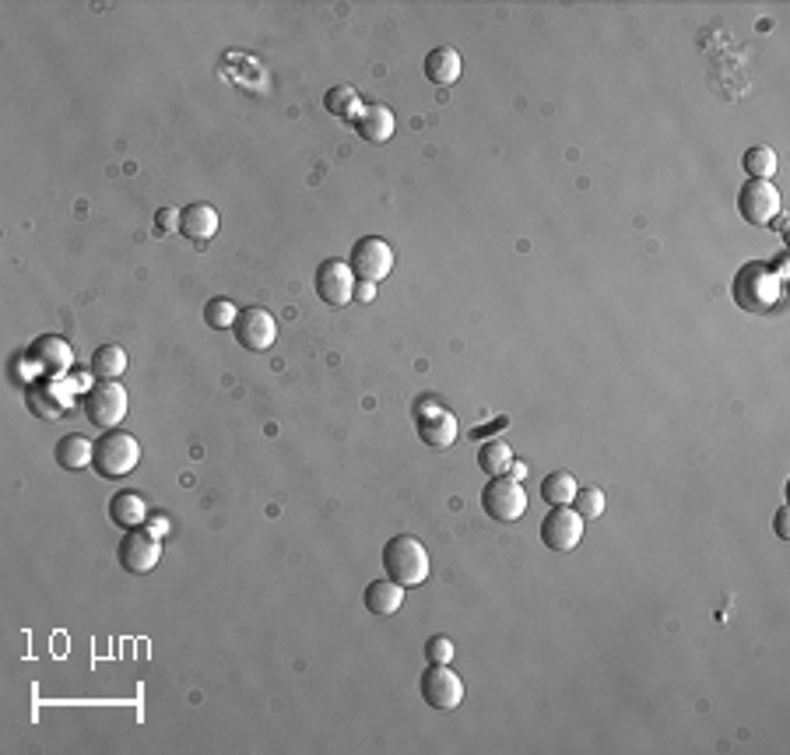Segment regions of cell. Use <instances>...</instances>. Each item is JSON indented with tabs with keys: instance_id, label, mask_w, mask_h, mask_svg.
I'll return each instance as SVG.
<instances>
[{
	"instance_id": "cell-1",
	"label": "cell",
	"mask_w": 790,
	"mask_h": 755,
	"mask_svg": "<svg viewBox=\"0 0 790 755\" xmlns=\"http://www.w3.org/2000/svg\"><path fill=\"white\" fill-rule=\"evenodd\" d=\"M141 464V443H137L130 432L109 429L106 436L95 439V453H92V471L106 482H116V478H127L130 471Z\"/></svg>"
},
{
	"instance_id": "cell-2",
	"label": "cell",
	"mask_w": 790,
	"mask_h": 755,
	"mask_svg": "<svg viewBox=\"0 0 790 755\" xmlns=\"http://www.w3.org/2000/svg\"><path fill=\"white\" fill-rule=\"evenodd\" d=\"M383 569L394 583L401 587H418L429 576V552L418 538L411 534H397V538L387 541L383 548Z\"/></svg>"
},
{
	"instance_id": "cell-3",
	"label": "cell",
	"mask_w": 790,
	"mask_h": 755,
	"mask_svg": "<svg viewBox=\"0 0 790 755\" xmlns=\"http://www.w3.org/2000/svg\"><path fill=\"white\" fill-rule=\"evenodd\" d=\"M734 302L748 313H769L780 299V278L766 271V264H745L734 274Z\"/></svg>"
},
{
	"instance_id": "cell-4",
	"label": "cell",
	"mask_w": 790,
	"mask_h": 755,
	"mask_svg": "<svg viewBox=\"0 0 790 755\" xmlns=\"http://www.w3.org/2000/svg\"><path fill=\"white\" fill-rule=\"evenodd\" d=\"M85 415L95 429H116L127 418V390L120 380H99L85 394Z\"/></svg>"
},
{
	"instance_id": "cell-5",
	"label": "cell",
	"mask_w": 790,
	"mask_h": 755,
	"mask_svg": "<svg viewBox=\"0 0 790 755\" xmlns=\"http://www.w3.org/2000/svg\"><path fill=\"white\" fill-rule=\"evenodd\" d=\"M482 510L489 513V520H499V524H517V520L527 513L524 485L510 475L489 478V485L482 489Z\"/></svg>"
},
{
	"instance_id": "cell-6",
	"label": "cell",
	"mask_w": 790,
	"mask_h": 755,
	"mask_svg": "<svg viewBox=\"0 0 790 755\" xmlns=\"http://www.w3.org/2000/svg\"><path fill=\"white\" fill-rule=\"evenodd\" d=\"M415 429L425 446L446 450V446H453V439H457V418H453V411L446 408L443 401H436V397H418Z\"/></svg>"
},
{
	"instance_id": "cell-7",
	"label": "cell",
	"mask_w": 790,
	"mask_h": 755,
	"mask_svg": "<svg viewBox=\"0 0 790 755\" xmlns=\"http://www.w3.org/2000/svg\"><path fill=\"white\" fill-rule=\"evenodd\" d=\"M348 267L359 281H383L390 271H394V250H390L387 239L380 236H362L359 243L352 246V257H348Z\"/></svg>"
},
{
	"instance_id": "cell-8",
	"label": "cell",
	"mask_w": 790,
	"mask_h": 755,
	"mask_svg": "<svg viewBox=\"0 0 790 755\" xmlns=\"http://www.w3.org/2000/svg\"><path fill=\"white\" fill-rule=\"evenodd\" d=\"M422 699L439 713H450L464 703V682L450 664H429L422 675Z\"/></svg>"
},
{
	"instance_id": "cell-9",
	"label": "cell",
	"mask_w": 790,
	"mask_h": 755,
	"mask_svg": "<svg viewBox=\"0 0 790 755\" xmlns=\"http://www.w3.org/2000/svg\"><path fill=\"white\" fill-rule=\"evenodd\" d=\"M232 334L246 352H271V345L278 341V320L264 306H243L232 324Z\"/></svg>"
},
{
	"instance_id": "cell-10",
	"label": "cell",
	"mask_w": 790,
	"mask_h": 755,
	"mask_svg": "<svg viewBox=\"0 0 790 755\" xmlns=\"http://www.w3.org/2000/svg\"><path fill=\"white\" fill-rule=\"evenodd\" d=\"M116 559H120V566L127 569L130 576H144L158 566L162 545H158V538L148 527H134V531L123 534L120 548H116Z\"/></svg>"
},
{
	"instance_id": "cell-11",
	"label": "cell",
	"mask_w": 790,
	"mask_h": 755,
	"mask_svg": "<svg viewBox=\"0 0 790 755\" xmlns=\"http://www.w3.org/2000/svg\"><path fill=\"white\" fill-rule=\"evenodd\" d=\"M313 288L320 295V302H327V306H348L355 299V274L348 267V260L338 257L324 260L313 274Z\"/></svg>"
},
{
	"instance_id": "cell-12",
	"label": "cell",
	"mask_w": 790,
	"mask_h": 755,
	"mask_svg": "<svg viewBox=\"0 0 790 755\" xmlns=\"http://www.w3.org/2000/svg\"><path fill=\"white\" fill-rule=\"evenodd\" d=\"M583 524L587 520L573 510V506H552L545 520H541V541L552 552H573L583 541Z\"/></svg>"
},
{
	"instance_id": "cell-13",
	"label": "cell",
	"mask_w": 790,
	"mask_h": 755,
	"mask_svg": "<svg viewBox=\"0 0 790 755\" xmlns=\"http://www.w3.org/2000/svg\"><path fill=\"white\" fill-rule=\"evenodd\" d=\"M25 404H29L32 415L50 422V418L67 415V408H71V390H67V383L60 380V376H39V380H32L29 387H25Z\"/></svg>"
},
{
	"instance_id": "cell-14",
	"label": "cell",
	"mask_w": 790,
	"mask_h": 755,
	"mask_svg": "<svg viewBox=\"0 0 790 755\" xmlns=\"http://www.w3.org/2000/svg\"><path fill=\"white\" fill-rule=\"evenodd\" d=\"M738 211L748 225H769L780 215V190L769 180H748L738 190Z\"/></svg>"
},
{
	"instance_id": "cell-15",
	"label": "cell",
	"mask_w": 790,
	"mask_h": 755,
	"mask_svg": "<svg viewBox=\"0 0 790 755\" xmlns=\"http://www.w3.org/2000/svg\"><path fill=\"white\" fill-rule=\"evenodd\" d=\"M29 362L36 366L39 376H64L74 362V352L64 338H57V334H43V338L32 341Z\"/></svg>"
},
{
	"instance_id": "cell-16",
	"label": "cell",
	"mask_w": 790,
	"mask_h": 755,
	"mask_svg": "<svg viewBox=\"0 0 790 755\" xmlns=\"http://www.w3.org/2000/svg\"><path fill=\"white\" fill-rule=\"evenodd\" d=\"M394 113H390L387 106H380V102H369V106L359 109V116H355V130H359L362 141L369 144H387L390 137H394Z\"/></svg>"
},
{
	"instance_id": "cell-17",
	"label": "cell",
	"mask_w": 790,
	"mask_h": 755,
	"mask_svg": "<svg viewBox=\"0 0 790 755\" xmlns=\"http://www.w3.org/2000/svg\"><path fill=\"white\" fill-rule=\"evenodd\" d=\"M180 232L190 239V243H208L215 239L218 232V211L211 204H190V208L180 211Z\"/></svg>"
},
{
	"instance_id": "cell-18",
	"label": "cell",
	"mask_w": 790,
	"mask_h": 755,
	"mask_svg": "<svg viewBox=\"0 0 790 755\" xmlns=\"http://www.w3.org/2000/svg\"><path fill=\"white\" fill-rule=\"evenodd\" d=\"M109 520H113L116 527H123V531H134V527H144L148 524V506H144V499L137 496V492H116L113 499H109Z\"/></svg>"
},
{
	"instance_id": "cell-19",
	"label": "cell",
	"mask_w": 790,
	"mask_h": 755,
	"mask_svg": "<svg viewBox=\"0 0 790 755\" xmlns=\"http://www.w3.org/2000/svg\"><path fill=\"white\" fill-rule=\"evenodd\" d=\"M362 601H366V608L373 615H397V608L404 604V587L390 580V576L387 580H373L366 587V594H362Z\"/></svg>"
},
{
	"instance_id": "cell-20",
	"label": "cell",
	"mask_w": 790,
	"mask_h": 755,
	"mask_svg": "<svg viewBox=\"0 0 790 755\" xmlns=\"http://www.w3.org/2000/svg\"><path fill=\"white\" fill-rule=\"evenodd\" d=\"M92 453H95L92 439L81 436V432H71V436H64L57 443V464L64 471H85L92 468Z\"/></svg>"
},
{
	"instance_id": "cell-21",
	"label": "cell",
	"mask_w": 790,
	"mask_h": 755,
	"mask_svg": "<svg viewBox=\"0 0 790 755\" xmlns=\"http://www.w3.org/2000/svg\"><path fill=\"white\" fill-rule=\"evenodd\" d=\"M425 78L432 85H453L460 78V53L453 46H436L425 53Z\"/></svg>"
},
{
	"instance_id": "cell-22",
	"label": "cell",
	"mask_w": 790,
	"mask_h": 755,
	"mask_svg": "<svg viewBox=\"0 0 790 755\" xmlns=\"http://www.w3.org/2000/svg\"><path fill=\"white\" fill-rule=\"evenodd\" d=\"M576 489H580V485H576V478L569 475V471H552V475L541 478L538 496L545 499L548 506H569L576 496Z\"/></svg>"
},
{
	"instance_id": "cell-23",
	"label": "cell",
	"mask_w": 790,
	"mask_h": 755,
	"mask_svg": "<svg viewBox=\"0 0 790 755\" xmlns=\"http://www.w3.org/2000/svg\"><path fill=\"white\" fill-rule=\"evenodd\" d=\"M92 373L99 380H120L127 373V352L120 345H102L92 352Z\"/></svg>"
},
{
	"instance_id": "cell-24",
	"label": "cell",
	"mask_w": 790,
	"mask_h": 755,
	"mask_svg": "<svg viewBox=\"0 0 790 755\" xmlns=\"http://www.w3.org/2000/svg\"><path fill=\"white\" fill-rule=\"evenodd\" d=\"M513 464V450L510 443H503V439H489V443H482V450H478V468L485 471L489 478H499L506 475Z\"/></svg>"
},
{
	"instance_id": "cell-25",
	"label": "cell",
	"mask_w": 790,
	"mask_h": 755,
	"mask_svg": "<svg viewBox=\"0 0 790 755\" xmlns=\"http://www.w3.org/2000/svg\"><path fill=\"white\" fill-rule=\"evenodd\" d=\"M324 106H327V113L338 116V120H355L359 109H362V102H359V92H355L352 85H334L331 92L324 95Z\"/></svg>"
},
{
	"instance_id": "cell-26",
	"label": "cell",
	"mask_w": 790,
	"mask_h": 755,
	"mask_svg": "<svg viewBox=\"0 0 790 755\" xmlns=\"http://www.w3.org/2000/svg\"><path fill=\"white\" fill-rule=\"evenodd\" d=\"M741 166H745V173L752 176V180H773L776 176V151L766 148V144H755V148L745 151Z\"/></svg>"
},
{
	"instance_id": "cell-27",
	"label": "cell",
	"mask_w": 790,
	"mask_h": 755,
	"mask_svg": "<svg viewBox=\"0 0 790 755\" xmlns=\"http://www.w3.org/2000/svg\"><path fill=\"white\" fill-rule=\"evenodd\" d=\"M239 310L232 306L229 299H208L204 302V324L211 327V331H229L232 324H236Z\"/></svg>"
},
{
	"instance_id": "cell-28",
	"label": "cell",
	"mask_w": 790,
	"mask_h": 755,
	"mask_svg": "<svg viewBox=\"0 0 790 755\" xmlns=\"http://www.w3.org/2000/svg\"><path fill=\"white\" fill-rule=\"evenodd\" d=\"M569 506H573L583 520H597L604 513V492L594 489V485H590V489H576V496Z\"/></svg>"
},
{
	"instance_id": "cell-29",
	"label": "cell",
	"mask_w": 790,
	"mask_h": 755,
	"mask_svg": "<svg viewBox=\"0 0 790 755\" xmlns=\"http://www.w3.org/2000/svg\"><path fill=\"white\" fill-rule=\"evenodd\" d=\"M425 661H429V664H450L453 661V643L446 640V636H432V640L425 643Z\"/></svg>"
},
{
	"instance_id": "cell-30",
	"label": "cell",
	"mask_w": 790,
	"mask_h": 755,
	"mask_svg": "<svg viewBox=\"0 0 790 755\" xmlns=\"http://www.w3.org/2000/svg\"><path fill=\"white\" fill-rule=\"evenodd\" d=\"M166 229H180V215H176L173 208L158 211V232H166Z\"/></svg>"
},
{
	"instance_id": "cell-31",
	"label": "cell",
	"mask_w": 790,
	"mask_h": 755,
	"mask_svg": "<svg viewBox=\"0 0 790 755\" xmlns=\"http://www.w3.org/2000/svg\"><path fill=\"white\" fill-rule=\"evenodd\" d=\"M355 299L373 302L376 299V285H373V281H355Z\"/></svg>"
},
{
	"instance_id": "cell-32",
	"label": "cell",
	"mask_w": 790,
	"mask_h": 755,
	"mask_svg": "<svg viewBox=\"0 0 790 755\" xmlns=\"http://www.w3.org/2000/svg\"><path fill=\"white\" fill-rule=\"evenodd\" d=\"M144 527H148V531H151V534H155V538H162V534H166V531H169V520H166V517H151V520H148V524H144Z\"/></svg>"
},
{
	"instance_id": "cell-33",
	"label": "cell",
	"mask_w": 790,
	"mask_h": 755,
	"mask_svg": "<svg viewBox=\"0 0 790 755\" xmlns=\"http://www.w3.org/2000/svg\"><path fill=\"white\" fill-rule=\"evenodd\" d=\"M506 475H510V478H517V482H520V478H524V475H527V464L513 461V464H510V471H506Z\"/></svg>"
},
{
	"instance_id": "cell-34",
	"label": "cell",
	"mask_w": 790,
	"mask_h": 755,
	"mask_svg": "<svg viewBox=\"0 0 790 755\" xmlns=\"http://www.w3.org/2000/svg\"><path fill=\"white\" fill-rule=\"evenodd\" d=\"M783 520H787V510L776 513V534H780V538L787 541V524H783Z\"/></svg>"
}]
</instances>
